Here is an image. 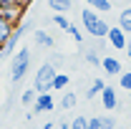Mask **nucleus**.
<instances>
[{
	"label": "nucleus",
	"instance_id": "f257e3e1",
	"mask_svg": "<svg viewBox=\"0 0 131 129\" xmlns=\"http://www.w3.org/2000/svg\"><path fill=\"white\" fill-rule=\"evenodd\" d=\"M81 23H83V28H86V33L93 35V38H106V35H108V28H111V25L98 15L93 8H83Z\"/></svg>",
	"mask_w": 131,
	"mask_h": 129
},
{
	"label": "nucleus",
	"instance_id": "f03ea898",
	"mask_svg": "<svg viewBox=\"0 0 131 129\" xmlns=\"http://www.w3.org/2000/svg\"><path fill=\"white\" fill-rule=\"evenodd\" d=\"M28 68H30V51L28 48H18L15 53H13V58H10V81H13V84H20V81L25 79Z\"/></svg>",
	"mask_w": 131,
	"mask_h": 129
},
{
	"label": "nucleus",
	"instance_id": "7ed1b4c3",
	"mask_svg": "<svg viewBox=\"0 0 131 129\" xmlns=\"http://www.w3.org/2000/svg\"><path fill=\"white\" fill-rule=\"evenodd\" d=\"M58 73V68L46 61L43 66H38V71H35V79H33V89L38 91V94H46V91H53V76Z\"/></svg>",
	"mask_w": 131,
	"mask_h": 129
},
{
	"label": "nucleus",
	"instance_id": "20e7f679",
	"mask_svg": "<svg viewBox=\"0 0 131 129\" xmlns=\"http://www.w3.org/2000/svg\"><path fill=\"white\" fill-rule=\"evenodd\" d=\"M30 28H33V23H20L18 28H13L10 38L5 41V46H3V51H0V53H5V56H13V53L18 51V43H20L23 33H25V31H30Z\"/></svg>",
	"mask_w": 131,
	"mask_h": 129
},
{
	"label": "nucleus",
	"instance_id": "39448f33",
	"mask_svg": "<svg viewBox=\"0 0 131 129\" xmlns=\"http://www.w3.org/2000/svg\"><path fill=\"white\" fill-rule=\"evenodd\" d=\"M106 41L114 46L116 51H126V43H129V35L121 31L118 25H111L108 28V35H106Z\"/></svg>",
	"mask_w": 131,
	"mask_h": 129
},
{
	"label": "nucleus",
	"instance_id": "423d86ee",
	"mask_svg": "<svg viewBox=\"0 0 131 129\" xmlns=\"http://www.w3.org/2000/svg\"><path fill=\"white\" fill-rule=\"evenodd\" d=\"M53 106H56V101L50 96V91L46 94H38L35 101H33V114H46V112H53Z\"/></svg>",
	"mask_w": 131,
	"mask_h": 129
},
{
	"label": "nucleus",
	"instance_id": "0eeeda50",
	"mask_svg": "<svg viewBox=\"0 0 131 129\" xmlns=\"http://www.w3.org/2000/svg\"><path fill=\"white\" fill-rule=\"evenodd\" d=\"M98 96H101V104H103L106 112H114L116 106H118V99H116V89L114 86H103V91H101Z\"/></svg>",
	"mask_w": 131,
	"mask_h": 129
},
{
	"label": "nucleus",
	"instance_id": "6e6552de",
	"mask_svg": "<svg viewBox=\"0 0 131 129\" xmlns=\"http://www.w3.org/2000/svg\"><path fill=\"white\" fill-rule=\"evenodd\" d=\"M101 68L106 71V76H121V71H124L121 61L114 58V56H103V58H101Z\"/></svg>",
	"mask_w": 131,
	"mask_h": 129
},
{
	"label": "nucleus",
	"instance_id": "1a4fd4ad",
	"mask_svg": "<svg viewBox=\"0 0 131 129\" xmlns=\"http://www.w3.org/2000/svg\"><path fill=\"white\" fill-rule=\"evenodd\" d=\"M33 41H35L40 48H53V46H56V38H53L50 33H46V31H35L33 33Z\"/></svg>",
	"mask_w": 131,
	"mask_h": 129
},
{
	"label": "nucleus",
	"instance_id": "9d476101",
	"mask_svg": "<svg viewBox=\"0 0 131 129\" xmlns=\"http://www.w3.org/2000/svg\"><path fill=\"white\" fill-rule=\"evenodd\" d=\"M118 28L126 33V35H131V5H126V8L121 10V15H118Z\"/></svg>",
	"mask_w": 131,
	"mask_h": 129
},
{
	"label": "nucleus",
	"instance_id": "9b49d317",
	"mask_svg": "<svg viewBox=\"0 0 131 129\" xmlns=\"http://www.w3.org/2000/svg\"><path fill=\"white\" fill-rule=\"evenodd\" d=\"M13 28H15L13 23H8L5 18L0 15V51H3V46H5V41L10 38V33H13Z\"/></svg>",
	"mask_w": 131,
	"mask_h": 129
},
{
	"label": "nucleus",
	"instance_id": "f8f14e48",
	"mask_svg": "<svg viewBox=\"0 0 131 129\" xmlns=\"http://www.w3.org/2000/svg\"><path fill=\"white\" fill-rule=\"evenodd\" d=\"M73 5V0H48V8L53 13H68Z\"/></svg>",
	"mask_w": 131,
	"mask_h": 129
},
{
	"label": "nucleus",
	"instance_id": "ddd939ff",
	"mask_svg": "<svg viewBox=\"0 0 131 129\" xmlns=\"http://www.w3.org/2000/svg\"><path fill=\"white\" fill-rule=\"evenodd\" d=\"M88 8H93L96 13H108L111 10V0H86Z\"/></svg>",
	"mask_w": 131,
	"mask_h": 129
},
{
	"label": "nucleus",
	"instance_id": "4468645a",
	"mask_svg": "<svg viewBox=\"0 0 131 129\" xmlns=\"http://www.w3.org/2000/svg\"><path fill=\"white\" fill-rule=\"evenodd\" d=\"M68 81H71L68 73H56V76H53V91H66Z\"/></svg>",
	"mask_w": 131,
	"mask_h": 129
},
{
	"label": "nucleus",
	"instance_id": "2eb2a0df",
	"mask_svg": "<svg viewBox=\"0 0 131 129\" xmlns=\"http://www.w3.org/2000/svg\"><path fill=\"white\" fill-rule=\"evenodd\" d=\"M103 86H106V84H103V79H93V84H91V86L86 89V99H93V96H98V94L103 91Z\"/></svg>",
	"mask_w": 131,
	"mask_h": 129
},
{
	"label": "nucleus",
	"instance_id": "dca6fc26",
	"mask_svg": "<svg viewBox=\"0 0 131 129\" xmlns=\"http://www.w3.org/2000/svg\"><path fill=\"white\" fill-rule=\"evenodd\" d=\"M83 58H86V63H91V66H101V56H98V51H93V48L83 51Z\"/></svg>",
	"mask_w": 131,
	"mask_h": 129
},
{
	"label": "nucleus",
	"instance_id": "f3484780",
	"mask_svg": "<svg viewBox=\"0 0 131 129\" xmlns=\"http://www.w3.org/2000/svg\"><path fill=\"white\" fill-rule=\"evenodd\" d=\"M35 96H38V91L30 86V89H25V91L20 94V104H23V106H30L33 101H35Z\"/></svg>",
	"mask_w": 131,
	"mask_h": 129
},
{
	"label": "nucleus",
	"instance_id": "a211bd4d",
	"mask_svg": "<svg viewBox=\"0 0 131 129\" xmlns=\"http://www.w3.org/2000/svg\"><path fill=\"white\" fill-rule=\"evenodd\" d=\"M61 106H63V109H73V106H76V94H73V91H66L63 96H61Z\"/></svg>",
	"mask_w": 131,
	"mask_h": 129
},
{
	"label": "nucleus",
	"instance_id": "6ab92c4d",
	"mask_svg": "<svg viewBox=\"0 0 131 129\" xmlns=\"http://www.w3.org/2000/svg\"><path fill=\"white\" fill-rule=\"evenodd\" d=\"M53 23H56L61 31H68V25H71V20H68L63 13H56V15H53Z\"/></svg>",
	"mask_w": 131,
	"mask_h": 129
},
{
	"label": "nucleus",
	"instance_id": "aec40b11",
	"mask_svg": "<svg viewBox=\"0 0 131 129\" xmlns=\"http://www.w3.org/2000/svg\"><path fill=\"white\" fill-rule=\"evenodd\" d=\"M118 86L126 89V91H131V71H121V76H118Z\"/></svg>",
	"mask_w": 131,
	"mask_h": 129
},
{
	"label": "nucleus",
	"instance_id": "412c9836",
	"mask_svg": "<svg viewBox=\"0 0 131 129\" xmlns=\"http://www.w3.org/2000/svg\"><path fill=\"white\" fill-rule=\"evenodd\" d=\"M96 119H98V127H101V129H114L116 127L114 116H96Z\"/></svg>",
	"mask_w": 131,
	"mask_h": 129
},
{
	"label": "nucleus",
	"instance_id": "4be33fe9",
	"mask_svg": "<svg viewBox=\"0 0 131 129\" xmlns=\"http://www.w3.org/2000/svg\"><path fill=\"white\" fill-rule=\"evenodd\" d=\"M68 35H71V38H73V41H76V43H78V46H83V35H81V31H78V28H76V25H73V23H71V25H68Z\"/></svg>",
	"mask_w": 131,
	"mask_h": 129
},
{
	"label": "nucleus",
	"instance_id": "5701e85b",
	"mask_svg": "<svg viewBox=\"0 0 131 129\" xmlns=\"http://www.w3.org/2000/svg\"><path fill=\"white\" fill-rule=\"evenodd\" d=\"M71 129H88V119L86 116H76L71 122Z\"/></svg>",
	"mask_w": 131,
	"mask_h": 129
},
{
	"label": "nucleus",
	"instance_id": "b1692460",
	"mask_svg": "<svg viewBox=\"0 0 131 129\" xmlns=\"http://www.w3.org/2000/svg\"><path fill=\"white\" fill-rule=\"evenodd\" d=\"M63 58H66L63 53H56V56H53V58H50V63H53V66H56V68H58V66L63 63Z\"/></svg>",
	"mask_w": 131,
	"mask_h": 129
},
{
	"label": "nucleus",
	"instance_id": "393cba45",
	"mask_svg": "<svg viewBox=\"0 0 131 129\" xmlns=\"http://www.w3.org/2000/svg\"><path fill=\"white\" fill-rule=\"evenodd\" d=\"M13 3H18V0H0V8H8V5H13Z\"/></svg>",
	"mask_w": 131,
	"mask_h": 129
},
{
	"label": "nucleus",
	"instance_id": "a878e982",
	"mask_svg": "<svg viewBox=\"0 0 131 129\" xmlns=\"http://www.w3.org/2000/svg\"><path fill=\"white\" fill-rule=\"evenodd\" d=\"M126 56L131 58V38H129V43H126Z\"/></svg>",
	"mask_w": 131,
	"mask_h": 129
},
{
	"label": "nucleus",
	"instance_id": "bb28decb",
	"mask_svg": "<svg viewBox=\"0 0 131 129\" xmlns=\"http://www.w3.org/2000/svg\"><path fill=\"white\" fill-rule=\"evenodd\" d=\"M18 3H20V5H23V8H28V0H18Z\"/></svg>",
	"mask_w": 131,
	"mask_h": 129
},
{
	"label": "nucleus",
	"instance_id": "cd10ccee",
	"mask_svg": "<svg viewBox=\"0 0 131 129\" xmlns=\"http://www.w3.org/2000/svg\"><path fill=\"white\" fill-rule=\"evenodd\" d=\"M61 129H71V124H66V122H63V124H61Z\"/></svg>",
	"mask_w": 131,
	"mask_h": 129
},
{
	"label": "nucleus",
	"instance_id": "c85d7f7f",
	"mask_svg": "<svg viewBox=\"0 0 131 129\" xmlns=\"http://www.w3.org/2000/svg\"><path fill=\"white\" fill-rule=\"evenodd\" d=\"M129 104H131V91H129Z\"/></svg>",
	"mask_w": 131,
	"mask_h": 129
},
{
	"label": "nucleus",
	"instance_id": "c756f323",
	"mask_svg": "<svg viewBox=\"0 0 131 129\" xmlns=\"http://www.w3.org/2000/svg\"><path fill=\"white\" fill-rule=\"evenodd\" d=\"M30 3H33V0H28V5H30Z\"/></svg>",
	"mask_w": 131,
	"mask_h": 129
},
{
	"label": "nucleus",
	"instance_id": "7c9ffc66",
	"mask_svg": "<svg viewBox=\"0 0 131 129\" xmlns=\"http://www.w3.org/2000/svg\"><path fill=\"white\" fill-rule=\"evenodd\" d=\"M129 3H131V0H129Z\"/></svg>",
	"mask_w": 131,
	"mask_h": 129
}]
</instances>
